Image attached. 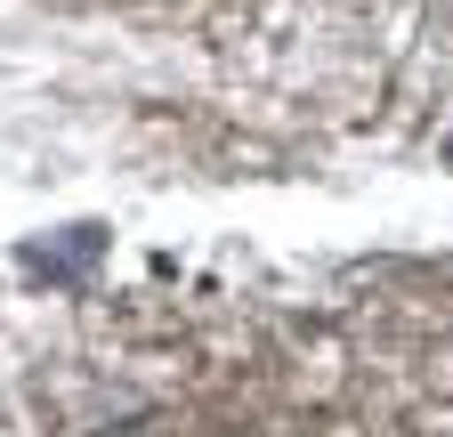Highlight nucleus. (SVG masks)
<instances>
[{"mask_svg":"<svg viewBox=\"0 0 453 437\" xmlns=\"http://www.w3.org/2000/svg\"><path fill=\"white\" fill-rule=\"evenodd\" d=\"M89 259H97V235H89V227H81V235H73L65 251H57V259L41 251V267H49V276H81V267H89Z\"/></svg>","mask_w":453,"mask_h":437,"instance_id":"1","label":"nucleus"}]
</instances>
